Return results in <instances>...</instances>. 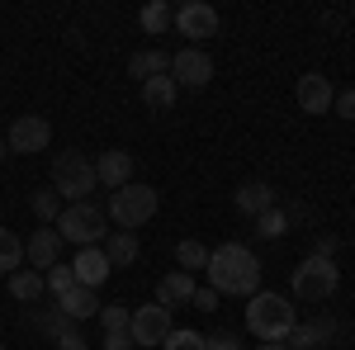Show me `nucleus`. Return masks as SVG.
I'll list each match as a JSON object with an SVG mask.
<instances>
[{"mask_svg":"<svg viewBox=\"0 0 355 350\" xmlns=\"http://www.w3.org/2000/svg\"><path fill=\"white\" fill-rule=\"evenodd\" d=\"M209 289L214 294H232V298H251L261 294V261L256 251L242 242H223L218 251H209Z\"/></svg>","mask_w":355,"mask_h":350,"instance_id":"f257e3e1","label":"nucleus"},{"mask_svg":"<svg viewBox=\"0 0 355 350\" xmlns=\"http://www.w3.org/2000/svg\"><path fill=\"white\" fill-rule=\"evenodd\" d=\"M294 326H299V317H294V303L284 294H251V303H246V331H251L261 346L289 341Z\"/></svg>","mask_w":355,"mask_h":350,"instance_id":"f03ea898","label":"nucleus"},{"mask_svg":"<svg viewBox=\"0 0 355 350\" xmlns=\"http://www.w3.org/2000/svg\"><path fill=\"white\" fill-rule=\"evenodd\" d=\"M57 237L71 246H100L105 237H110V213L100 209V204H90V199H81V204H67L62 213H57Z\"/></svg>","mask_w":355,"mask_h":350,"instance_id":"7ed1b4c3","label":"nucleus"},{"mask_svg":"<svg viewBox=\"0 0 355 350\" xmlns=\"http://www.w3.org/2000/svg\"><path fill=\"white\" fill-rule=\"evenodd\" d=\"M157 204H162V194L152 185H123V189H114L110 194V209L105 213L119 222V232H137L142 222H152V213H157Z\"/></svg>","mask_w":355,"mask_h":350,"instance_id":"20e7f679","label":"nucleus"},{"mask_svg":"<svg viewBox=\"0 0 355 350\" xmlns=\"http://www.w3.org/2000/svg\"><path fill=\"white\" fill-rule=\"evenodd\" d=\"M53 189L62 194V204H81L90 199V189H100L95 180V161L81 157V152H62L53 161Z\"/></svg>","mask_w":355,"mask_h":350,"instance_id":"39448f33","label":"nucleus"},{"mask_svg":"<svg viewBox=\"0 0 355 350\" xmlns=\"http://www.w3.org/2000/svg\"><path fill=\"white\" fill-rule=\"evenodd\" d=\"M336 284H341V265H336L331 256H303L299 265H294V294H299L303 303L331 298Z\"/></svg>","mask_w":355,"mask_h":350,"instance_id":"423d86ee","label":"nucleus"},{"mask_svg":"<svg viewBox=\"0 0 355 350\" xmlns=\"http://www.w3.org/2000/svg\"><path fill=\"white\" fill-rule=\"evenodd\" d=\"M171 331H175L171 308H162V303H142V308H133V322H128L133 346H162Z\"/></svg>","mask_w":355,"mask_h":350,"instance_id":"0eeeda50","label":"nucleus"},{"mask_svg":"<svg viewBox=\"0 0 355 350\" xmlns=\"http://www.w3.org/2000/svg\"><path fill=\"white\" fill-rule=\"evenodd\" d=\"M171 81L190 85V90L209 85V81H214V57L204 53V48H180V53L171 57Z\"/></svg>","mask_w":355,"mask_h":350,"instance_id":"6e6552de","label":"nucleus"},{"mask_svg":"<svg viewBox=\"0 0 355 350\" xmlns=\"http://www.w3.org/2000/svg\"><path fill=\"white\" fill-rule=\"evenodd\" d=\"M48 142H53V123H48L43 114H19V119L10 123V137H5L10 152H43Z\"/></svg>","mask_w":355,"mask_h":350,"instance_id":"1a4fd4ad","label":"nucleus"},{"mask_svg":"<svg viewBox=\"0 0 355 350\" xmlns=\"http://www.w3.org/2000/svg\"><path fill=\"white\" fill-rule=\"evenodd\" d=\"M171 24L180 28L185 38H214V33H218V10H214L209 0H185V5L171 15Z\"/></svg>","mask_w":355,"mask_h":350,"instance_id":"9d476101","label":"nucleus"},{"mask_svg":"<svg viewBox=\"0 0 355 350\" xmlns=\"http://www.w3.org/2000/svg\"><path fill=\"white\" fill-rule=\"evenodd\" d=\"M71 274H76V284H81V289H100V284L114 274L105 246H81V251H76V261H71Z\"/></svg>","mask_w":355,"mask_h":350,"instance_id":"9b49d317","label":"nucleus"},{"mask_svg":"<svg viewBox=\"0 0 355 350\" xmlns=\"http://www.w3.org/2000/svg\"><path fill=\"white\" fill-rule=\"evenodd\" d=\"M294 100H299L303 114H327L331 100H336V85H331L327 76H318V71H308V76H299V85H294Z\"/></svg>","mask_w":355,"mask_h":350,"instance_id":"f8f14e48","label":"nucleus"},{"mask_svg":"<svg viewBox=\"0 0 355 350\" xmlns=\"http://www.w3.org/2000/svg\"><path fill=\"white\" fill-rule=\"evenodd\" d=\"M57 256H62V237H57V227H33V237L24 242V261L38 274H48L57 265Z\"/></svg>","mask_w":355,"mask_h":350,"instance_id":"ddd939ff","label":"nucleus"},{"mask_svg":"<svg viewBox=\"0 0 355 350\" xmlns=\"http://www.w3.org/2000/svg\"><path fill=\"white\" fill-rule=\"evenodd\" d=\"M95 180L110 189H123V185H133V152H100V161H95Z\"/></svg>","mask_w":355,"mask_h":350,"instance_id":"4468645a","label":"nucleus"},{"mask_svg":"<svg viewBox=\"0 0 355 350\" xmlns=\"http://www.w3.org/2000/svg\"><path fill=\"white\" fill-rule=\"evenodd\" d=\"M336 331H341V326H336V317H313V322H299V326H294L284 346H289V350H318V346L327 350V341H336Z\"/></svg>","mask_w":355,"mask_h":350,"instance_id":"2eb2a0df","label":"nucleus"},{"mask_svg":"<svg viewBox=\"0 0 355 350\" xmlns=\"http://www.w3.org/2000/svg\"><path fill=\"white\" fill-rule=\"evenodd\" d=\"M232 204H237V213L246 218H261L275 209V185H266V180H246V185L232 189Z\"/></svg>","mask_w":355,"mask_h":350,"instance_id":"dca6fc26","label":"nucleus"},{"mask_svg":"<svg viewBox=\"0 0 355 350\" xmlns=\"http://www.w3.org/2000/svg\"><path fill=\"white\" fill-rule=\"evenodd\" d=\"M100 308H105V303L95 298V289H81V284H76L71 294H62V298H57V313H62V317H67L71 326L85 322V317H100Z\"/></svg>","mask_w":355,"mask_h":350,"instance_id":"f3484780","label":"nucleus"},{"mask_svg":"<svg viewBox=\"0 0 355 350\" xmlns=\"http://www.w3.org/2000/svg\"><path fill=\"white\" fill-rule=\"evenodd\" d=\"M194 289H199V284H194V274H185V270H171L162 284H157V303L175 313L180 303H194Z\"/></svg>","mask_w":355,"mask_h":350,"instance_id":"a211bd4d","label":"nucleus"},{"mask_svg":"<svg viewBox=\"0 0 355 350\" xmlns=\"http://www.w3.org/2000/svg\"><path fill=\"white\" fill-rule=\"evenodd\" d=\"M128 71H133L137 81H152V76H171V53H162V48L133 53V57H128Z\"/></svg>","mask_w":355,"mask_h":350,"instance_id":"6ab92c4d","label":"nucleus"},{"mask_svg":"<svg viewBox=\"0 0 355 350\" xmlns=\"http://www.w3.org/2000/svg\"><path fill=\"white\" fill-rule=\"evenodd\" d=\"M137 232H114V237H105V256H110V265L114 270H123V265H133L137 261Z\"/></svg>","mask_w":355,"mask_h":350,"instance_id":"aec40b11","label":"nucleus"},{"mask_svg":"<svg viewBox=\"0 0 355 350\" xmlns=\"http://www.w3.org/2000/svg\"><path fill=\"white\" fill-rule=\"evenodd\" d=\"M175 95H180V85L171 81V76H152V81H142V105H147V109H171V105H175Z\"/></svg>","mask_w":355,"mask_h":350,"instance_id":"412c9836","label":"nucleus"},{"mask_svg":"<svg viewBox=\"0 0 355 350\" xmlns=\"http://www.w3.org/2000/svg\"><path fill=\"white\" fill-rule=\"evenodd\" d=\"M43 294H48V284H43L38 270H15V274H10V298L33 303V298H43Z\"/></svg>","mask_w":355,"mask_h":350,"instance_id":"4be33fe9","label":"nucleus"},{"mask_svg":"<svg viewBox=\"0 0 355 350\" xmlns=\"http://www.w3.org/2000/svg\"><path fill=\"white\" fill-rule=\"evenodd\" d=\"M19 265H24V242L10 227H0V274H15Z\"/></svg>","mask_w":355,"mask_h":350,"instance_id":"5701e85b","label":"nucleus"},{"mask_svg":"<svg viewBox=\"0 0 355 350\" xmlns=\"http://www.w3.org/2000/svg\"><path fill=\"white\" fill-rule=\"evenodd\" d=\"M171 15H175V10H171L166 0H152V5H142L137 24H142V33H152V38H157V33H162V28L171 24Z\"/></svg>","mask_w":355,"mask_h":350,"instance_id":"b1692460","label":"nucleus"},{"mask_svg":"<svg viewBox=\"0 0 355 350\" xmlns=\"http://www.w3.org/2000/svg\"><path fill=\"white\" fill-rule=\"evenodd\" d=\"M28 209L38 213V222H57V213H62L67 204H62V194H57V189H33Z\"/></svg>","mask_w":355,"mask_h":350,"instance_id":"393cba45","label":"nucleus"},{"mask_svg":"<svg viewBox=\"0 0 355 350\" xmlns=\"http://www.w3.org/2000/svg\"><path fill=\"white\" fill-rule=\"evenodd\" d=\"M175 261H180V270H185V274H194V270L209 265V246H199L194 237H185V242L175 246Z\"/></svg>","mask_w":355,"mask_h":350,"instance_id":"a878e982","label":"nucleus"},{"mask_svg":"<svg viewBox=\"0 0 355 350\" xmlns=\"http://www.w3.org/2000/svg\"><path fill=\"white\" fill-rule=\"evenodd\" d=\"M28 322L38 326V331H48V336H67V331H71V322H67V317H62V313H57V303L53 308H48V313H33V317H28Z\"/></svg>","mask_w":355,"mask_h":350,"instance_id":"bb28decb","label":"nucleus"},{"mask_svg":"<svg viewBox=\"0 0 355 350\" xmlns=\"http://www.w3.org/2000/svg\"><path fill=\"white\" fill-rule=\"evenodd\" d=\"M43 284H48V294H53V298H62V294L76 289V274H71V265H53L48 274H43Z\"/></svg>","mask_w":355,"mask_h":350,"instance_id":"cd10ccee","label":"nucleus"},{"mask_svg":"<svg viewBox=\"0 0 355 350\" xmlns=\"http://www.w3.org/2000/svg\"><path fill=\"white\" fill-rule=\"evenodd\" d=\"M256 232H261V237H284V232H289V213H284V209H270V213H261L256 218Z\"/></svg>","mask_w":355,"mask_h":350,"instance_id":"c85d7f7f","label":"nucleus"},{"mask_svg":"<svg viewBox=\"0 0 355 350\" xmlns=\"http://www.w3.org/2000/svg\"><path fill=\"white\" fill-rule=\"evenodd\" d=\"M100 322H105V336H110V331H128L133 313H128L123 303H105V308H100Z\"/></svg>","mask_w":355,"mask_h":350,"instance_id":"c756f323","label":"nucleus"},{"mask_svg":"<svg viewBox=\"0 0 355 350\" xmlns=\"http://www.w3.org/2000/svg\"><path fill=\"white\" fill-rule=\"evenodd\" d=\"M199 346H204V336H199L194 326H175V331L162 341V350H199Z\"/></svg>","mask_w":355,"mask_h":350,"instance_id":"7c9ffc66","label":"nucleus"},{"mask_svg":"<svg viewBox=\"0 0 355 350\" xmlns=\"http://www.w3.org/2000/svg\"><path fill=\"white\" fill-rule=\"evenodd\" d=\"M199 350H242V341L232 336V331H218V336H204V346Z\"/></svg>","mask_w":355,"mask_h":350,"instance_id":"2f4dec72","label":"nucleus"},{"mask_svg":"<svg viewBox=\"0 0 355 350\" xmlns=\"http://www.w3.org/2000/svg\"><path fill=\"white\" fill-rule=\"evenodd\" d=\"M331 109H336L341 119H355V90H336V100H331Z\"/></svg>","mask_w":355,"mask_h":350,"instance_id":"473e14b6","label":"nucleus"},{"mask_svg":"<svg viewBox=\"0 0 355 350\" xmlns=\"http://www.w3.org/2000/svg\"><path fill=\"white\" fill-rule=\"evenodd\" d=\"M100 350H137V346H133V336H128V331H110Z\"/></svg>","mask_w":355,"mask_h":350,"instance_id":"72a5a7b5","label":"nucleus"},{"mask_svg":"<svg viewBox=\"0 0 355 350\" xmlns=\"http://www.w3.org/2000/svg\"><path fill=\"white\" fill-rule=\"evenodd\" d=\"M57 350H90V346H85V336H81V331L71 326L67 336H57Z\"/></svg>","mask_w":355,"mask_h":350,"instance_id":"f704fd0d","label":"nucleus"},{"mask_svg":"<svg viewBox=\"0 0 355 350\" xmlns=\"http://www.w3.org/2000/svg\"><path fill=\"white\" fill-rule=\"evenodd\" d=\"M194 308H199V313H214V308H218V294H214V289H194Z\"/></svg>","mask_w":355,"mask_h":350,"instance_id":"c9c22d12","label":"nucleus"},{"mask_svg":"<svg viewBox=\"0 0 355 350\" xmlns=\"http://www.w3.org/2000/svg\"><path fill=\"white\" fill-rule=\"evenodd\" d=\"M331 251H336V237H318V251L313 256H331Z\"/></svg>","mask_w":355,"mask_h":350,"instance_id":"e433bc0d","label":"nucleus"},{"mask_svg":"<svg viewBox=\"0 0 355 350\" xmlns=\"http://www.w3.org/2000/svg\"><path fill=\"white\" fill-rule=\"evenodd\" d=\"M256 350H289L284 341H270V346H256Z\"/></svg>","mask_w":355,"mask_h":350,"instance_id":"4c0bfd02","label":"nucleus"},{"mask_svg":"<svg viewBox=\"0 0 355 350\" xmlns=\"http://www.w3.org/2000/svg\"><path fill=\"white\" fill-rule=\"evenodd\" d=\"M0 157H10V147H5V137H0Z\"/></svg>","mask_w":355,"mask_h":350,"instance_id":"58836bf2","label":"nucleus"},{"mask_svg":"<svg viewBox=\"0 0 355 350\" xmlns=\"http://www.w3.org/2000/svg\"><path fill=\"white\" fill-rule=\"evenodd\" d=\"M0 350H5V341H0Z\"/></svg>","mask_w":355,"mask_h":350,"instance_id":"ea45409f","label":"nucleus"},{"mask_svg":"<svg viewBox=\"0 0 355 350\" xmlns=\"http://www.w3.org/2000/svg\"><path fill=\"white\" fill-rule=\"evenodd\" d=\"M318 350H322V346H318Z\"/></svg>","mask_w":355,"mask_h":350,"instance_id":"a19ab883","label":"nucleus"}]
</instances>
